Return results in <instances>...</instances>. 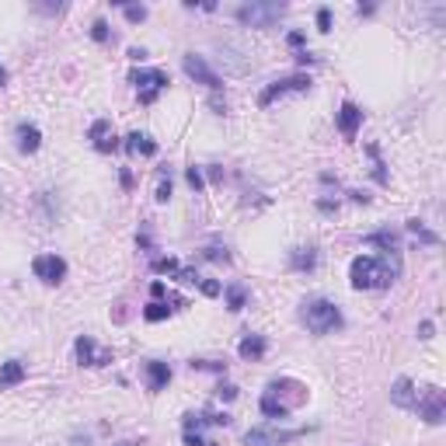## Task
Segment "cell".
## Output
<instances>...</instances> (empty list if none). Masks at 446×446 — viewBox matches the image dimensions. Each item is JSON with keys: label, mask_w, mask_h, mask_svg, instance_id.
<instances>
[{"label": "cell", "mask_w": 446, "mask_h": 446, "mask_svg": "<svg viewBox=\"0 0 446 446\" xmlns=\"http://www.w3.org/2000/svg\"><path fill=\"white\" fill-rule=\"evenodd\" d=\"M181 67H185V74H188L192 81H199V84H206L209 91H220V88H223V81H220V77H216V74H213V70L206 67V60H202V56H195V53H188V56L181 60Z\"/></svg>", "instance_id": "8992f818"}, {"label": "cell", "mask_w": 446, "mask_h": 446, "mask_svg": "<svg viewBox=\"0 0 446 446\" xmlns=\"http://www.w3.org/2000/svg\"><path fill=\"white\" fill-rule=\"evenodd\" d=\"M91 35H94L98 42H105V39H108V25H105V22H94V32H91Z\"/></svg>", "instance_id": "83f0119b"}, {"label": "cell", "mask_w": 446, "mask_h": 446, "mask_svg": "<svg viewBox=\"0 0 446 446\" xmlns=\"http://www.w3.org/2000/svg\"><path fill=\"white\" fill-rule=\"evenodd\" d=\"M262 411H265L269 418H286V415H290V408H286V404H283V401H279L272 390L262 397Z\"/></svg>", "instance_id": "d6986e66"}, {"label": "cell", "mask_w": 446, "mask_h": 446, "mask_svg": "<svg viewBox=\"0 0 446 446\" xmlns=\"http://www.w3.org/2000/svg\"><path fill=\"white\" fill-rule=\"evenodd\" d=\"M359 122H363V112L352 105V101H345L342 105V112H338V129H342V136H356V129H359Z\"/></svg>", "instance_id": "8fae6325"}, {"label": "cell", "mask_w": 446, "mask_h": 446, "mask_svg": "<svg viewBox=\"0 0 446 446\" xmlns=\"http://www.w3.org/2000/svg\"><path fill=\"white\" fill-rule=\"evenodd\" d=\"M265 349H269V342H265L262 335H248V338L238 345L241 359H262V356H265Z\"/></svg>", "instance_id": "9a60e30c"}, {"label": "cell", "mask_w": 446, "mask_h": 446, "mask_svg": "<svg viewBox=\"0 0 446 446\" xmlns=\"http://www.w3.org/2000/svg\"><path fill=\"white\" fill-rule=\"evenodd\" d=\"M390 401L397 404V408H415V387H411V380L408 377H397V383L390 387Z\"/></svg>", "instance_id": "7c38bea8"}, {"label": "cell", "mask_w": 446, "mask_h": 446, "mask_svg": "<svg viewBox=\"0 0 446 446\" xmlns=\"http://www.w3.org/2000/svg\"><path fill=\"white\" fill-rule=\"evenodd\" d=\"M91 140H94V150H101V154H112V150L119 147V140H115V133H112V122H105V119H98V122L91 126Z\"/></svg>", "instance_id": "9c48e42d"}, {"label": "cell", "mask_w": 446, "mask_h": 446, "mask_svg": "<svg viewBox=\"0 0 446 446\" xmlns=\"http://www.w3.org/2000/svg\"><path fill=\"white\" fill-rule=\"evenodd\" d=\"M227 304H231V311H241L245 307V286H227Z\"/></svg>", "instance_id": "ffe728a7"}, {"label": "cell", "mask_w": 446, "mask_h": 446, "mask_svg": "<svg viewBox=\"0 0 446 446\" xmlns=\"http://www.w3.org/2000/svg\"><path fill=\"white\" fill-rule=\"evenodd\" d=\"M167 314H171V307H167V304H150V307L143 311V317H147V321H164Z\"/></svg>", "instance_id": "44dd1931"}, {"label": "cell", "mask_w": 446, "mask_h": 446, "mask_svg": "<svg viewBox=\"0 0 446 446\" xmlns=\"http://www.w3.org/2000/svg\"><path fill=\"white\" fill-rule=\"evenodd\" d=\"M328 25H331V15L321 8V11H317V28H321V32H328Z\"/></svg>", "instance_id": "f1b7e54d"}, {"label": "cell", "mask_w": 446, "mask_h": 446, "mask_svg": "<svg viewBox=\"0 0 446 446\" xmlns=\"http://www.w3.org/2000/svg\"><path fill=\"white\" fill-rule=\"evenodd\" d=\"M154 269H157V272H178L181 265H178L174 258H157V262H154Z\"/></svg>", "instance_id": "cb8c5ba5"}, {"label": "cell", "mask_w": 446, "mask_h": 446, "mask_svg": "<svg viewBox=\"0 0 446 446\" xmlns=\"http://www.w3.org/2000/svg\"><path fill=\"white\" fill-rule=\"evenodd\" d=\"M39 143H42V133H39V126H32V122H22V126H18V147H22V154H35V150H39Z\"/></svg>", "instance_id": "4fadbf2b"}, {"label": "cell", "mask_w": 446, "mask_h": 446, "mask_svg": "<svg viewBox=\"0 0 446 446\" xmlns=\"http://www.w3.org/2000/svg\"><path fill=\"white\" fill-rule=\"evenodd\" d=\"M167 199H171V178H164L157 185V202H167Z\"/></svg>", "instance_id": "d4e9b609"}, {"label": "cell", "mask_w": 446, "mask_h": 446, "mask_svg": "<svg viewBox=\"0 0 446 446\" xmlns=\"http://www.w3.org/2000/svg\"><path fill=\"white\" fill-rule=\"evenodd\" d=\"M133 84H136V91H140V101L150 105V101L167 88V74H164V70H133Z\"/></svg>", "instance_id": "277c9868"}, {"label": "cell", "mask_w": 446, "mask_h": 446, "mask_svg": "<svg viewBox=\"0 0 446 446\" xmlns=\"http://www.w3.org/2000/svg\"><path fill=\"white\" fill-rule=\"evenodd\" d=\"M415 408L422 411V418H425L429 425H439V422H443V390L429 387V390L422 394V401H415Z\"/></svg>", "instance_id": "ba28073f"}, {"label": "cell", "mask_w": 446, "mask_h": 446, "mask_svg": "<svg viewBox=\"0 0 446 446\" xmlns=\"http://www.w3.org/2000/svg\"><path fill=\"white\" fill-rule=\"evenodd\" d=\"M126 18L129 22H143L147 18V8H126Z\"/></svg>", "instance_id": "4316f807"}, {"label": "cell", "mask_w": 446, "mask_h": 446, "mask_svg": "<svg viewBox=\"0 0 446 446\" xmlns=\"http://www.w3.org/2000/svg\"><path fill=\"white\" fill-rule=\"evenodd\" d=\"M77 359L88 363V366H105L112 356H108V352H98V345L84 335V338H77Z\"/></svg>", "instance_id": "30bf717a"}, {"label": "cell", "mask_w": 446, "mask_h": 446, "mask_svg": "<svg viewBox=\"0 0 446 446\" xmlns=\"http://www.w3.org/2000/svg\"><path fill=\"white\" fill-rule=\"evenodd\" d=\"M22 380H25V366H22L18 359H11V363L0 366V387H15V383H22Z\"/></svg>", "instance_id": "ac0fdd59"}, {"label": "cell", "mask_w": 446, "mask_h": 446, "mask_svg": "<svg viewBox=\"0 0 446 446\" xmlns=\"http://www.w3.org/2000/svg\"><path fill=\"white\" fill-rule=\"evenodd\" d=\"M311 88V77H304V74H297V77H283V81H276V84H269L265 91H262V105H272L276 98H283L286 91H307Z\"/></svg>", "instance_id": "52a82bcc"}, {"label": "cell", "mask_w": 446, "mask_h": 446, "mask_svg": "<svg viewBox=\"0 0 446 446\" xmlns=\"http://www.w3.org/2000/svg\"><path fill=\"white\" fill-rule=\"evenodd\" d=\"M293 436H300V432L272 436V432H265V429H255V432H248V446H283V443H290Z\"/></svg>", "instance_id": "5bb4252c"}, {"label": "cell", "mask_w": 446, "mask_h": 446, "mask_svg": "<svg viewBox=\"0 0 446 446\" xmlns=\"http://www.w3.org/2000/svg\"><path fill=\"white\" fill-rule=\"evenodd\" d=\"M370 241H373V245H383V248H394V251H397V234H387V231H383V234H373Z\"/></svg>", "instance_id": "7402d4cb"}, {"label": "cell", "mask_w": 446, "mask_h": 446, "mask_svg": "<svg viewBox=\"0 0 446 446\" xmlns=\"http://www.w3.org/2000/svg\"><path fill=\"white\" fill-rule=\"evenodd\" d=\"M349 279H352L356 290H383V286L394 279V272H390L380 258L359 255V258H352V265H349Z\"/></svg>", "instance_id": "6da1fadb"}, {"label": "cell", "mask_w": 446, "mask_h": 446, "mask_svg": "<svg viewBox=\"0 0 446 446\" xmlns=\"http://www.w3.org/2000/svg\"><path fill=\"white\" fill-rule=\"evenodd\" d=\"M283 15H286L283 4H245V8H238V22L241 25H251V28H269Z\"/></svg>", "instance_id": "3957f363"}, {"label": "cell", "mask_w": 446, "mask_h": 446, "mask_svg": "<svg viewBox=\"0 0 446 446\" xmlns=\"http://www.w3.org/2000/svg\"><path fill=\"white\" fill-rule=\"evenodd\" d=\"M8 84V74H4V67H0V88H4Z\"/></svg>", "instance_id": "f546056e"}, {"label": "cell", "mask_w": 446, "mask_h": 446, "mask_svg": "<svg viewBox=\"0 0 446 446\" xmlns=\"http://www.w3.org/2000/svg\"><path fill=\"white\" fill-rule=\"evenodd\" d=\"M32 272H35L42 283L56 286V283H63V276H67V262H63L60 255H39V258L32 262Z\"/></svg>", "instance_id": "5b68a950"}, {"label": "cell", "mask_w": 446, "mask_h": 446, "mask_svg": "<svg viewBox=\"0 0 446 446\" xmlns=\"http://www.w3.org/2000/svg\"><path fill=\"white\" fill-rule=\"evenodd\" d=\"M147 380H150V390H164L167 380H171L167 363H147Z\"/></svg>", "instance_id": "e0dca14e"}, {"label": "cell", "mask_w": 446, "mask_h": 446, "mask_svg": "<svg viewBox=\"0 0 446 446\" xmlns=\"http://www.w3.org/2000/svg\"><path fill=\"white\" fill-rule=\"evenodd\" d=\"M188 185H192L195 192L202 188V171H199V167H188Z\"/></svg>", "instance_id": "484cf974"}, {"label": "cell", "mask_w": 446, "mask_h": 446, "mask_svg": "<svg viewBox=\"0 0 446 446\" xmlns=\"http://www.w3.org/2000/svg\"><path fill=\"white\" fill-rule=\"evenodd\" d=\"M304 324L314 335H328V331L342 328V314L331 300H311V304H304Z\"/></svg>", "instance_id": "7a4b0ae2"}, {"label": "cell", "mask_w": 446, "mask_h": 446, "mask_svg": "<svg viewBox=\"0 0 446 446\" xmlns=\"http://www.w3.org/2000/svg\"><path fill=\"white\" fill-rule=\"evenodd\" d=\"M293 265H297V269H314V251H311V248H307V255L297 251V255H293Z\"/></svg>", "instance_id": "603a6c76"}, {"label": "cell", "mask_w": 446, "mask_h": 446, "mask_svg": "<svg viewBox=\"0 0 446 446\" xmlns=\"http://www.w3.org/2000/svg\"><path fill=\"white\" fill-rule=\"evenodd\" d=\"M126 150L150 157V154H157V143H154L150 136H143V133H129V136H126Z\"/></svg>", "instance_id": "2e32d148"}]
</instances>
